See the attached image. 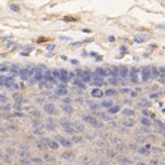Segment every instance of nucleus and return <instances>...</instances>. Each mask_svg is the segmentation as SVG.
Wrapping results in <instances>:
<instances>
[{"label": "nucleus", "instance_id": "f257e3e1", "mask_svg": "<svg viewBox=\"0 0 165 165\" xmlns=\"http://www.w3.org/2000/svg\"><path fill=\"white\" fill-rule=\"evenodd\" d=\"M84 122H87L88 124H90V126L96 127V128H102V123L98 121L97 118H94L93 115H84Z\"/></svg>", "mask_w": 165, "mask_h": 165}, {"label": "nucleus", "instance_id": "f03ea898", "mask_svg": "<svg viewBox=\"0 0 165 165\" xmlns=\"http://www.w3.org/2000/svg\"><path fill=\"white\" fill-rule=\"evenodd\" d=\"M76 76H77V79H80L82 82H90L92 81V75H90L89 71L77 69V71H76Z\"/></svg>", "mask_w": 165, "mask_h": 165}, {"label": "nucleus", "instance_id": "7ed1b4c3", "mask_svg": "<svg viewBox=\"0 0 165 165\" xmlns=\"http://www.w3.org/2000/svg\"><path fill=\"white\" fill-rule=\"evenodd\" d=\"M41 142L43 143V144H45L46 147H50L51 149H58V148L60 147V145H59V143H58L56 140H54V139H48V138H46V139L43 138V139H41Z\"/></svg>", "mask_w": 165, "mask_h": 165}, {"label": "nucleus", "instance_id": "20e7f679", "mask_svg": "<svg viewBox=\"0 0 165 165\" xmlns=\"http://www.w3.org/2000/svg\"><path fill=\"white\" fill-rule=\"evenodd\" d=\"M56 139H58L59 145H63V147H66V148H71V147L73 145V143L71 142V140L67 139V138H64V136H56Z\"/></svg>", "mask_w": 165, "mask_h": 165}, {"label": "nucleus", "instance_id": "39448f33", "mask_svg": "<svg viewBox=\"0 0 165 165\" xmlns=\"http://www.w3.org/2000/svg\"><path fill=\"white\" fill-rule=\"evenodd\" d=\"M33 131H34L35 135H42V134L45 132V126L42 123H39V122H34V124H33Z\"/></svg>", "mask_w": 165, "mask_h": 165}, {"label": "nucleus", "instance_id": "423d86ee", "mask_svg": "<svg viewBox=\"0 0 165 165\" xmlns=\"http://www.w3.org/2000/svg\"><path fill=\"white\" fill-rule=\"evenodd\" d=\"M55 110H56V108H55V105H54L53 102H46L45 103V111H46V114L54 115L55 114Z\"/></svg>", "mask_w": 165, "mask_h": 165}, {"label": "nucleus", "instance_id": "0eeeda50", "mask_svg": "<svg viewBox=\"0 0 165 165\" xmlns=\"http://www.w3.org/2000/svg\"><path fill=\"white\" fill-rule=\"evenodd\" d=\"M140 69L139 68H131L128 69V72H130V80L134 82V84H138V73H139Z\"/></svg>", "mask_w": 165, "mask_h": 165}, {"label": "nucleus", "instance_id": "6e6552de", "mask_svg": "<svg viewBox=\"0 0 165 165\" xmlns=\"http://www.w3.org/2000/svg\"><path fill=\"white\" fill-rule=\"evenodd\" d=\"M80 161L82 164H85V165H96V160H94V158H92L90 156H87V155L81 156Z\"/></svg>", "mask_w": 165, "mask_h": 165}, {"label": "nucleus", "instance_id": "1a4fd4ad", "mask_svg": "<svg viewBox=\"0 0 165 165\" xmlns=\"http://www.w3.org/2000/svg\"><path fill=\"white\" fill-rule=\"evenodd\" d=\"M117 75L119 76V77H122V79L127 77V75H128V68H127L126 66H119V67H118V71H117Z\"/></svg>", "mask_w": 165, "mask_h": 165}, {"label": "nucleus", "instance_id": "9d476101", "mask_svg": "<svg viewBox=\"0 0 165 165\" xmlns=\"http://www.w3.org/2000/svg\"><path fill=\"white\" fill-rule=\"evenodd\" d=\"M75 156H76V153L73 151H64L62 153V157L64 158V160H68V161L75 160Z\"/></svg>", "mask_w": 165, "mask_h": 165}, {"label": "nucleus", "instance_id": "9b49d317", "mask_svg": "<svg viewBox=\"0 0 165 165\" xmlns=\"http://www.w3.org/2000/svg\"><path fill=\"white\" fill-rule=\"evenodd\" d=\"M140 75H142L143 81H148L149 79H151V71H149V68H143L142 71H140Z\"/></svg>", "mask_w": 165, "mask_h": 165}, {"label": "nucleus", "instance_id": "f8f14e48", "mask_svg": "<svg viewBox=\"0 0 165 165\" xmlns=\"http://www.w3.org/2000/svg\"><path fill=\"white\" fill-rule=\"evenodd\" d=\"M55 93L58 94V96H66L67 94V88L64 84H60L56 87V89H55Z\"/></svg>", "mask_w": 165, "mask_h": 165}, {"label": "nucleus", "instance_id": "ddd939ff", "mask_svg": "<svg viewBox=\"0 0 165 165\" xmlns=\"http://www.w3.org/2000/svg\"><path fill=\"white\" fill-rule=\"evenodd\" d=\"M45 130H50V131H54L55 130V122L53 121V119H50V118H47L46 119V122H45Z\"/></svg>", "mask_w": 165, "mask_h": 165}, {"label": "nucleus", "instance_id": "4468645a", "mask_svg": "<svg viewBox=\"0 0 165 165\" xmlns=\"http://www.w3.org/2000/svg\"><path fill=\"white\" fill-rule=\"evenodd\" d=\"M90 94H92V97H94V98H101V97L103 96V92L97 87V88H93V89L90 90Z\"/></svg>", "mask_w": 165, "mask_h": 165}, {"label": "nucleus", "instance_id": "2eb2a0df", "mask_svg": "<svg viewBox=\"0 0 165 165\" xmlns=\"http://www.w3.org/2000/svg\"><path fill=\"white\" fill-rule=\"evenodd\" d=\"M110 144L108 143V140H105V139H102V138H101V139H97L96 140V147L97 148H108Z\"/></svg>", "mask_w": 165, "mask_h": 165}, {"label": "nucleus", "instance_id": "dca6fc26", "mask_svg": "<svg viewBox=\"0 0 165 165\" xmlns=\"http://www.w3.org/2000/svg\"><path fill=\"white\" fill-rule=\"evenodd\" d=\"M92 81H93L96 85H102L103 84V77H101V76H98V75H93L92 76Z\"/></svg>", "mask_w": 165, "mask_h": 165}, {"label": "nucleus", "instance_id": "f3484780", "mask_svg": "<svg viewBox=\"0 0 165 165\" xmlns=\"http://www.w3.org/2000/svg\"><path fill=\"white\" fill-rule=\"evenodd\" d=\"M96 75L101 76V77H105V76H108V71H106L105 68H102V67H97L96 68Z\"/></svg>", "mask_w": 165, "mask_h": 165}, {"label": "nucleus", "instance_id": "a211bd4d", "mask_svg": "<svg viewBox=\"0 0 165 165\" xmlns=\"http://www.w3.org/2000/svg\"><path fill=\"white\" fill-rule=\"evenodd\" d=\"M59 123H60V126H62L63 128L72 127V122H71V121H68V119H66V118L60 119V121H59Z\"/></svg>", "mask_w": 165, "mask_h": 165}, {"label": "nucleus", "instance_id": "6ab92c4d", "mask_svg": "<svg viewBox=\"0 0 165 165\" xmlns=\"http://www.w3.org/2000/svg\"><path fill=\"white\" fill-rule=\"evenodd\" d=\"M72 127L75 128L76 132H84L85 131V127L82 126L81 123H77V122H76V123H72Z\"/></svg>", "mask_w": 165, "mask_h": 165}, {"label": "nucleus", "instance_id": "aec40b11", "mask_svg": "<svg viewBox=\"0 0 165 165\" xmlns=\"http://www.w3.org/2000/svg\"><path fill=\"white\" fill-rule=\"evenodd\" d=\"M43 161H46V163H54L55 161V156H53L51 153H43Z\"/></svg>", "mask_w": 165, "mask_h": 165}, {"label": "nucleus", "instance_id": "412c9836", "mask_svg": "<svg viewBox=\"0 0 165 165\" xmlns=\"http://www.w3.org/2000/svg\"><path fill=\"white\" fill-rule=\"evenodd\" d=\"M79 20H80V18L75 17V16H64L63 17V21H66V22H77Z\"/></svg>", "mask_w": 165, "mask_h": 165}, {"label": "nucleus", "instance_id": "4be33fe9", "mask_svg": "<svg viewBox=\"0 0 165 165\" xmlns=\"http://www.w3.org/2000/svg\"><path fill=\"white\" fill-rule=\"evenodd\" d=\"M140 123H142L143 126H145V127H149V126L152 124V122H151V119H149V118L143 117L142 119H140Z\"/></svg>", "mask_w": 165, "mask_h": 165}, {"label": "nucleus", "instance_id": "5701e85b", "mask_svg": "<svg viewBox=\"0 0 165 165\" xmlns=\"http://www.w3.org/2000/svg\"><path fill=\"white\" fill-rule=\"evenodd\" d=\"M63 111L67 113V114H72L73 113V108L69 103H66V105H63Z\"/></svg>", "mask_w": 165, "mask_h": 165}, {"label": "nucleus", "instance_id": "b1692460", "mask_svg": "<svg viewBox=\"0 0 165 165\" xmlns=\"http://www.w3.org/2000/svg\"><path fill=\"white\" fill-rule=\"evenodd\" d=\"M122 113H123V115H124V117H132V115L135 114V111H134L132 109H124Z\"/></svg>", "mask_w": 165, "mask_h": 165}, {"label": "nucleus", "instance_id": "393cba45", "mask_svg": "<svg viewBox=\"0 0 165 165\" xmlns=\"http://www.w3.org/2000/svg\"><path fill=\"white\" fill-rule=\"evenodd\" d=\"M73 84L76 85V87H79L80 89H85V84H82V81L80 79H75V81H73Z\"/></svg>", "mask_w": 165, "mask_h": 165}, {"label": "nucleus", "instance_id": "a878e982", "mask_svg": "<svg viewBox=\"0 0 165 165\" xmlns=\"http://www.w3.org/2000/svg\"><path fill=\"white\" fill-rule=\"evenodd\" d=\"M101 105L103 106V108H111L113 106V101L111 100H105V101H102V102H101Z\"/></svg>", "mask_w": 165, "mask_h": 165}, {"label": "nucleus", "instance_id": "bb28decb", "mask_svg": "<svg viewBox=\"0 0 165 165\" xmlns=\"http://www.w3.org/2000/svg\"><path fill=\"white\" fill-rule=\"evenodd\" d=\"M108 81L110 82L111 85H117L118 84V81H117V76H108Z\"/></svg>", "mask_w": 165, "mask_h": 165}, {"label": "nucleus", "instance_id": "cd10ccee", "mask_svg": "<svg viewBox=\"0 0 165 165\" xmlns=\"http://www.w3.org/2000/svg\"><path fill=\"white\" fill-rule=\"evenodd\" d=\"M88 106L92 109V110H98V103H96V102H93V101H88Z\"/></svg>", "mask_w": 165, "mask_h": 165}, {"label": "nucleus", "instance_id": "c85d7f7f", "mask_svg": "<svg viewBox=\"0 0 165 165\" xmlns=\"http://www.w3.org/2000/svg\"><path fill=\"white\" fill-rule=\"evenodd\" d=\"M103 94H106L108 97H111V96H115V94H117V90L115 89H108L106 92H103Z\"/></svg>", "mask_w": 165, "mask_h": 165}, {"label": "nucleus", "instance_id": "c756f323", "mask_svg": "<svg viewBox=\"0 0 165 165\" xmlns=\"http://www.w3.org/2000/svg\"><path fill=\"white\" fill-rule=\"evenodd\" d=\"M119 109H121L119 106H114V105H113L111 108H109V114H115V113L119 111Z\"/></svg>", "mask_w": 165, "mask_h": 165}, {"label": "nucleus", "instance_id": "7c9ffc66", "mask_svg": "<svg viewBox=\"0 0 165 165\" xmlns=\"http://www.w3.org/2000/svg\"><path fill=\"white\" fill-rule=\"evenodd\" d=\"M139 153L143 155V156H148L149 153H151V151H148V149H145V148H143V147H140V148H139Z\"/></svg>", "mask_w": 165, "mask_h": 165}, {"label": "nucleus", "instance_id": "2f4dec72", "mask_svg": "<svg viewBox=\"0 0 165 165\" xmlns=\"http://www.w3.org/2000/svg\"><path fill=\"white\" fill-rule=\"evenodd\" d=\"M64 131H66L67 134H69V135H76V134H77L73 127H67V128H64Z\"/></svg>", "mask_w": 165, "mask_h": 165}, {"label": "nucleus", "instance_id": "473e14b6", "mask_svg": "<svg viewBox=\"0 0 165 165\" xmlns=\"http://www.w3.org/2000/svg\"><path fill=\"white\" fill-rule=\"evenodd\" d=\"M123 124H124L126 127H134V124H135V123H134L132 119H126V121L123 122Z\"/></svg>", "mask_w": 165, "mask_h": 165}, {"label": "nucleus", "instance_id": "72a5a7b5", "mask_svg": "<svg viewBox=\"0 0 165 165\" xmlns=\"http://www.w3.org/2000/svg\"><path fill=\"white\" fill-rule=\"evenodd\" d=\"M51 76H53L54 79H58V80H59V77H60L59 69H54V71H51Z\"/></svg>", "mask_w": 165, "mask_h": 165}, {"label": "nucleus", "instance_id": "f704fd0d", "mask_svg": "<svg viewBox=\"0 0 165 165\" xmlns=\"http://www.w3.org/2000/svg\"><path fill=\"white\" fill-rule=\"evenodd\" d=\"M149 105H151V103L147 102L145 100H142L139 103H138V106H139V108H145V106H149Z\"/></svg>", "mask_w": 165, "mask_h": 165}, {"label": "nucleus", "instance_id": "c9c22d12", "mask_svg": "<svg viewBox=\"0 0 165 165\" xmlns=\"http://www.w3.org/2000/svg\"><path fill=\"white\" fill-rule=\"evenodd\" d=\"M11 11L18 13V12H20V7H18V5H16V4H12V5H11Z\"/></svg>", "mask_w": 165, "mask_h": 165}, {"label": "nucleus", "instance_id": "e433bc0d", "mask_svg": "<svg viewBox=\"0 0 165 165\" xmlns=\"http://www.w3.org/2000/svg\"><path fill=\"white\" fill-rule=\"evenodd\" d=\"M47 41H50V39L45 38V37H39V38L37 39V43H45V42H47Z\"/></svg>", "mask_w": 165, "mask_h": 165}, {"label": "nucleus", "instance_id": "4c0bfd02", "mask_svg": "<svg viewBox=\"0 0 165 165\" xmlns=\"http://www.w3.org/2000/svg\"><path fill=\"white\" fill-rule=\"evenodd\" d=\"M149 71H151V76H155V77H156V76L158 75V71H157V68H156V67H152Z\"/></svg>", "mask_w": 165, "mask_h": 165}, {"label": "nucleus", "instance_id": "58836bf2", "mask_svg": "<svg viewBox=\"0 0 165 165\" xmlns=\"http://www.w3.org/2000/svg\"><path fill=\"white\" fill-rule=\"evenodd\" d=\"M72 143H80L81 142V136H79V135H73V139L71 140Z\"/></svg>", "mask_w": 165, "mask_h": 165}, {"label": "nucleus", "instance_id": "ea45409f", "mask_svg": "<svg viewBox=\"0 0 165 165\" xmlns=\"http://www.w3.org/2000/svg\"><path fill=\"white\" fill-rule=\"evenodd\" d=\"M98 114H100V117H101V118L106 119V121H110V119H111V117H110V115H106L105 113H98Z\"/></svg>", "mask_w": 165, "mask_h": 165}, {"label": "nucleus", "instance_id": "a19ab883", "mask_svg": "<svg viewBox=\"0 0 165 165\" xmlns=\"http://www.w3.org/2000/svg\"><path fill=\"white\" fill-rule=\"evenodd\" d=\"M157 71H158V75H160V76H161V79H163V77H164V73H165V72H164V71H165V68H164V66H161V67H160V68H158V69H157Z\"/></svg>", "mask_w": 165, "mask_h": 165}, {"label": "nucleus", "instance_id": "79ce46f5", "mask_svg": "<svg viewBox=\"0 0 165 165\" xmlns=\"http://www.w3.org/2000/svg\"><path fill=\"white\" fill-rule=\"evenodd\" d=\"M115 155H117V151H108V157L113 158V157H115Z\"/></svg>", "mask_w": 165, "mask_h": 165}, {"label": "nucleus", "instance_id": "37998d69", "mask_svg": "<svg viewBox=\"0 0 165 165\" xmlns=\"http://www.w3.org/2000/svg\"><path fill=\"white\" fill-rule=\"evenodd\" d=\"M5 81H7V77H5V76H3V75H0V85H4L5 84Z\"/></svg>", "mask_w": 165, "mask_h": 165}, {"label": "nucleus", "instance_id": "c03bdc74", "mask_svg": "<svg viewBox=\"0 0 165 165\" xmlns=\"http://www.w3.org/2000/svg\"><path fill=\"white\" fill-rule=\"evenodd\" d=\"M32 114L34 115V117H37V118H39V117H41V111H39V110H33V111H32Z\"/></svg>", "mask_w": 165, "mask_h": 165}, {"label": "nucleus", "instance_id": "a18cd8bd", "mask_svg": "<svg viewBox=\"0 0 165 165\" xmlns=\"http://www.w3.org/2000/svg\"><path fill=\"white\" fill-rule=\"evenodd\" d=\"M7 102V97L4 94H0V103H5Z\"/></svg>", "mask_w": 165, "mask_h": 165}, {"label": "nucleus", "instance_id": "49530a36", "mask_svg": "<svg viewBox=\"0 0 165 165\" xmlns=\"http://www.w3.org/2000/svg\"><path fill=\"white\" fill-rule=\"evenodd\" d=\"M135 42H138V43H143V42H144V38H143V37H135Z\"/></svg>", "mask_w": 165, "mask_h": 165}, {"label": "nucleus", "instance_id": "de8ad7c7", "mask_svg": "<svg viewBox=\"0 0 165 165\" xmlns=\"http://www.w3.org/2000/svg\"><path fill=\"white\" fill-rule=\"evenodd\" d=\"M156 124H157V126L160 127L161 130H164V123H163V122H160V121H156Z\"/></svg>", "mask_w": 165, "mask_h": 165}, {"label": "nucleus", "instance_id": "09e8293b", "mask_svg": "<svg viewBox=\"0 0 165 165\" xmlns=\"http://www.w3.org/2000/svg\"><path fill=\"white\" fill-rule=\"evenodd\" d=\"M143 148H145V149H148V151H151V149H152V145L149 144V143H145V144H144V147H143Z\"/></svg>", "mask_w": 165, "mask_h": 165}, {"label": "nucleus", "instance_id": "8fccbe9b", "mask_svg": "<svg viewBox=\"0 0 165 165\" xmlns=\"http://www.w3.org/2000/svg\"><path fill=\"white\" fill-rule=\"evenodd\" d=\"M8 71V67L5 66H0V72H7Z\"/></svg>", "mask_w": 165, "mask_h": 165}, {"label": "nucleus", "instance_id": "3c124183", "mask_svg": "<svg viewBox=\"0 0 165 165\" xmlns=\"http://www.w3.org/2000/svg\"><path fill=\"white\" fill-rule=\"evenodd\" d=\"M55 48V45H47L46 46V50H54Z\"/></svg>", "mask_w": 165, "mask_h": 165}, {"label": "nucleus", "instance_id": "603ef678", "mask_svg": "<svg viewBox=\"0 0 165 165\" xmlns=\"http://www.w3.org/2000/svg\"><path fill=\"white\" fill-rule=\"evenodd\" d=\"M130 93H131V97H136L138 96V92H135V90H130Z\"/></svg>", "mask_w": 165, "mask_h": 165}, {"label": "nucleus", "instance_id": "864d4df0", "mask_svg": "<svg viewBox=\"0 0 165 165\" xmlns=\"http://www.w3.org/2000/svg\"><path fill=\"white\" fill-rule=\"evenodd\" d=\"M122 93H130V89H127V88H123V89H121Z\"/></svg>", "mask_w": 165, "mask_h": 165}, {"label": "nucleus", "instance_id": "5fc2aeb1", "mask_svg": "<svg viewBox=\"0 0 165 165\" xmlns=\"http://www.w3.org/2000/svg\"><path fill=\"white\" fill-rule=\"evenodd\" d=\"M71 63L73 64V66H77V64H79V62L76 59H71Z\"/></svg>", "mask_w": 165, "mask_h": 165}, {"label": "nucleus", "instance_id": "6e6d98bb", "mask_svg": "<svg viewBox=\"0 0 165 165\" xmlns=\"http://www.w3.org/2000/svg\"><path fill=\"white\" fill-rule=\"evenodd\" d=\"M109 41H110V42H114V41H115V38H114L113 35H110V37H109Z\"/></svg>", "mask_w": 165, "mask_h": 165}, {"label": "nucleus", "instance_id": "4d7b16f0", "mask_svg": "<svg viewBox=\"0 0 165 165\" xmlns=\"http://www.w3.org/2000/svg\"><path fill=\"white\" fill-rule=\"evenodd\" d=\"M69 102H71V100H69L68 97H67V98H64V103H69Z\"/></svg>", "mask_w": 165, "mask_h": 165}, {"label": "nucleus", "instance_id": "13d9d810", "mask_svg": "<svg viewBox=\"0 0 165 165\" xmlns=\"http://www.w3.org/2000/svg\"><path fill=\"white\" fill-rule=\"evenodd\" d=\"M82 32L84 33H92V30L90 29H82Z\"/></svg>", "mask_w": 165, "mask_h": 165}, {"label": "nucleus", "instance_id": "bf43d9fd", "mask_svg": "<svg viewBox=\"0 0 165 165\" xmlns=\"http://www.w3.org/2000/svg\"><path fill=\"white\" fill-rule=\"evenodd\" d=\"M149 97H151V98H157V97H158V94H151Z\"/></svg>", "mask_w": 165, "mask_h": 165}, {"label": "nucleus", "instance_id": "052dcab7", "mask_svg": "<svg viewBox=\"0 0 165 165\" xmlns=\"http://www.w3.org/2000/svg\"><path fill=\"white\" fill-rule=\"evenodd\" d=\"M136 165H144V163H138Z\"/></svg>", "mask_w": 165, "mask_h": 165}, {"label": "nucleus", "instance_id": "680f3d73", "mask_svg": "<svg viewBox=\"0 0 165 165\" xmlns=\"http://www.w3.org/2000/svg\"><path fill=\"white\" fill-rule=\"evenodd\" d=\"M13 165H21V164H20V163H14Z\"/></svg>", "mask_w": 165, "mask_h": 165}, {"label": "nucleus", "instance_id": "e2e57ef3", "mask_svg": "<svg viewBox=\"0 0 165 165\" xmlns=\"http://www.w3.org/2000/svg\"><path fill=\"white\" fill-rule=\"evenodd\" d=\"M0 165H7V164H5V163H0Z\"/></svg>", "mask_w": 165, "mask_h": 165}]
</instances>
